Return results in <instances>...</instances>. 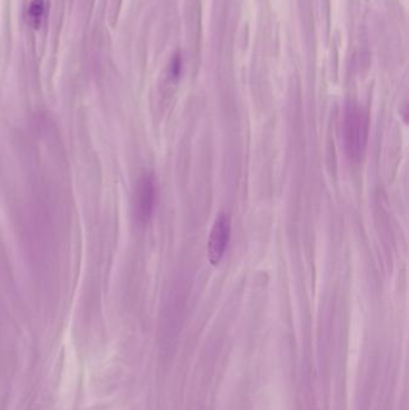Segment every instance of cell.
I'll list each match as a JSON object with an SVG mask.
<instances>
[{
    "mask_svg": "<svg viewBox=\"0 0 409 410\" xmlns=\"http://www.w3.org/2000/svg\"><path fill=\"white\" fill-rule=\"evenodd\" d=\"M180 66H182V61L180 58H175L174 63L172 64V75L174 77H178L180 73Z\"/></svg>",
    "mask_w": 409,
    "mask_h": 410,
    "instance_id": "cell-5",
    "label": "cell"
},
{
    "mask_svg": "<svg viewBox=\"0 0 409 410\" xmlns=\"http://www.w3.org/2000/svg\"><path fill=\"white\" fill-rule=\"evenodd\" d=\"M231 237V219L227 214L220 213L215 219L210 231L208 242V258L213 265H218L222 260Z\"/></svg>",
    "mask_w": 409,
    "mask_h": 410,
    "instance_id": "cell-3",
    "label": "cell"
},
{
    "mask_svg": "<svg viewBox=\"0 0 409 410\" xmlns=\"http://www.w3.org/2000/svg\"><path fill=\"white\" fill-rule=\"evenodd\" d=\"M44 12H45V1L44 0H32L29 10H28V19H29V23L32 27L35 29L40 27Z\"/></svg>",
    "mask_w": 409,
    "mask_h": 410,
    "instance_id": "cell-4",
    "label": "cell"
},
{
    "mask_svg": "<svg viewBox=\"0 0 409 410\" xmlns=\"http://www.w3.org/2000/svg\"><path fill=\"white\" fill-rule=\"evenodd\" d=\"M158 198V184L154 175L144 174L137 184L135 192V216L138 224H146L154 214L155 205Z\"/></svg>",
    "mask_w": 409,
    "mask_h": 410,
    "instance_id": "cell-2",
    "label": "cell"
},
{
    "mask_svg": "<svg viewBox=\"0 0 409 410\" xmlns=\"http://www.w3.org/2000/svg\"><path fill=\"white\" fill-rule=\"evenodd\" d=\"M368 115L360 106L350 104L345 107L341 119L343 149L350 159H359L368 141Z\"/></svg>",
    "mask_w": 409,
    "mask_h": 410,
    "instance_id": "cell-1",
    "label": "cell"
}]
</instances>
